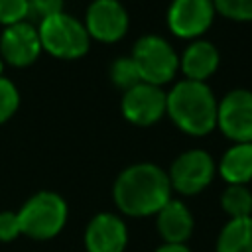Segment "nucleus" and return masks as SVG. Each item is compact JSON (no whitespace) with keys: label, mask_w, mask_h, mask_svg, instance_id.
<instances>
[{"label":"nucleus","mask_w":252,"mask_h":252,"mask_svg":"<svg viewBox=\"0 0 252 252\" xmlns=\"http://www.w3.org/2000/svg\"><path fill=\"white\" fill-rule=\"evenodd\" d=\"M167 173L156 163H134L122 169L112 187L116 207L130 217H150L171 199Z\"/></svg>","instance_id":"nucleus-1"},{"label":"nucleus","mask_w":252,"mask_h":252,"mask_svg":"<svg viewBox=\"0 0 252 252\" xmlns=\"http://www.w3.org/2000/svg\"><path fill=\"white\" fill-rule=\"evenodd\" d=\"M219 102L207 83L181 79L165 93V114L189 136H205L217 128Z\"/></svg>","instance_id":"nucleus-2"},{"label":"nucleus","mask_w":252,"mask_h":252,"mask_svg":"<svg viewBox=\"0 0 252 252\" xmlns=\"http://www.w3.org/2000/svg\"><path fill=\"white\" fill-rule=\"evenodd\" d=\"M41 49L57 59H79L91 47V35L85 24L65 12L39 22Z\"/></svg>","instance_id":"nucleus-3"},{"label":"nucleus","mask_w":252,"mask_h":252,"mask_svg":"<svg viewBox=\"0 0 252 252\" xmlns=\"http://www.w3.org/2000/svg\"><path fill=\"white\" fill-rule=\"evenodd\" d=\"M22 234L37 240L53 238L67 222V203L53 191H39L32 195L18 211Z\"/></svg>","instance_id":"nucleus-4"},{"label":"nucleus","mask_w":252,"mask_h":252,"mask_svg":"<svg viewBox=\"0 0 252 252\" xmlns=\"http://www.w3.org/2000/svg\"><path fill=\"white\" fill-rule=\"evenodd\" d=\"M138 67L142 83L161 87L169 83L179 71V55L159 35H142L130 55Z\"/></svg>","instance_id":"nucleus-5"},{"label":"nucleus","mask_w":252,"mask_h":252,"mask_svg":"<svg viewBox=\"0 0 252 252\" xmlns=\"http://www.w3.org/2000/svg\"><path fill=\"white\" fill-rule=\"evenodd\" d=\"M217 165L205 150H187L179 154L169 167V183L181 195L201 193L215 177Z\"/></svg>","instance_id":"nucleus-6"},{"label":"nucleus","mask_w":252,"mask_h":252,"mask_svg":"<svg viewBox=\"0 0 252 252\" xmlns=\"http://www.w3.org/2000/svg\"><path fill=\"white\" fill-rule=\"evenodd\" d=\"M217 126L234 144L252 142V91L226 93L217 108Z\"/></svg>","instance_id":"nucleus-7"},{"label":"nucleus","mask_w":252,"mask_h":252,"mask_svg":"<svg viewBox=\"0 0 252 252\" xmlns=\"http://www.w3.org/2000/svg\"><path fill=\"white\" fill-rule=\"evenodd\" d=\"M213 0H171L167 8V28L183 39H199L215 18Z\"/></svg>","instance_id":"nucleus-8"},{"label":"nucleus","mask_w":252,"mask_h":252,"mask_svg":"<svg viewBox=\"0 0 252 252\" xmlns=\"http://www.w3.org/2000/svg\"><path fill=\"white\" fill-rule=\"evenodd\" d=\"M85 28L91 37L114 43L128 32V12L118 0H93L85 14Z\"/></svg>","instance_id":"nucleus-9"},{"label":"nucleus","mask_w":252,"mask_h":252,"mask_svg":"<svg viewBox=\"0 0 252 252\" xmlns=\"http://www.w3.org/2000/svg\"><path fill=\"white\" fill-rule=\"evenodd\" d=\"M122 114L136 126H152L165 114V93L161 87L150 83H138L124 91L120 100Z\"/></svg>","instance_id":"nucleus-10"},{"label":"nucleus","mask_w":252,"mask_h":252,"mask_svg":"<svg viewBox=\"0 0 252 252\" xmlns=\"http://www.w3.org/2000/svg\"><path fill=\"white\" fill-rule=\"evenodd\" d=\"M41 43H39V33L37 30L28 24H14L4 28L0 35V57L2 61L14 65V67H28L35 63V59L41 53Z\"/></svg>","instance_id":"nucleus-11"},{"label":"nucleus","mask_w":252,"mask_h":252,"mask_svg":"<svg viewBox=\"0 0 252 252\" xmlns=\"http://www.w3.org/2000/svg\"><path fill=\"white\" fill-rule=\"evenodd\" d=\"M128 230L120 217L112 213L94 215L85 230V246L89 252H124Z\"/></svg>","instance_id":"nucleus-12"},{"label":"nucleus","mask_w":252,"mask_h":252,"mask_svg":"<svg viewBox=\"0 0 252 252\" xmlns=\"http://www.w3.org/2000/svg\"><path fill=\"white\" fill-rule=\"evenodd\" d=\"M220 55L219 49L207 41V39H195L191 41L183 55L179 57V69L189 81H201L205 83L219 67Z\"/></svg>","instance_id":"nucleus-13"},{"label":"nucleus","mask_w":252,"mask_h":252,"mask_svg":"<svg viewBox=\"0 0 252 252\" xmlns=\"http://www.w3.org/2000/svg\"><path fill=\"white\" fill-rule=\"evenodd\" d=\"M158 232L165 244H183L193 232V215L185 203L169 199L158 211Z\"/></svg>","instance_id":"nucleus-14"},{"label":"nucleus","mask_w":252,"mask_h":252,"mask_svg":"<svg viewBox=\"0 0 252 252\" xmlns=\"http://www.w3.org/2000/svg\"><path fill=\"white\" fill-rule=\"evenodd\" d=\"M219 173L228 185H246L252 179V142L232 144L219 161Z\"/></svg>","instance_id":"nucleus-15"},{"label":"nucleus","mask_w":252,"mask_h":252,"mask_svg":"<svg viewBox=\"0 0 252 252\" xmlns=\"http://www.w3.org/2000/svg\"><path fill=\"white\" fill-rule=\"evenodd\" d=\"M217 252H252V217L230 219L217 238Z\"/></svg>","instance_id":"nucleus-16"},{"label":"nucleus","mask_w":252,"mask_h":252,"mask_svg":"<svg viewBox=\"0 0 252 252\" xmlns=\"http://www.w3.org/2000/svg\"><path fill=\"white\" fill-rule=\"evenodd\" d=\"M220 207L230 219L252 217V193L246 185H228L220 195Z\"/></svg>","instance_id":"nucleus-17"},{"label":"nucleus","mask_w":252,"mask_h":252,"mask_svg":"<svg viewBox=\"0 0 252 252\" xmlns=\"http://www.w3.org/2000/svg\"><path fill=\"white\" fill-rule=\"evenodd\" d=\"M110 81L114 87L128 91L132 87H136L138 83H142V77L138 73V67L134 63L132 57H118L112 61L110 65Z\"/></svg>","instance_id":"nucleus-18"},{"label":"nucleus","mask_w":252,"mask_h":252,"mask_svg":"<svg viewBox=\"0 0 252 252\" xmlns=\"http://www.w3.org/2000/svg\"><path fill=\"white\" fill-rule=\"evenodd\" d=\"M215 12L234 22H252V0H213Z\"/></svg>","instance_id":"nucleus-19"},{"label":"nucleus","mask_w":252,"mask_h":252,"mask_svg":"<svg viewBox=\"0 0 252 252\" xmlns=\"http://www.w3.org/2000/svg\"><path fill=\"white\" fill-rule=\"evenodd\" d=\"M20 106V93L16 85L0 75V124L10 120Z\"/></svg>","instance_id":"nucleus-20"},{"label":"nucleus","mask_w":252,"mask_h":252,"mask_svg":"<svg viewBox=\"0 0 252 252\" xmlns=\"http://www.w3.org/2000/svg\"><path fill=\"white\" fill-rule=\"evenodd\" d=\"M30 16L28 0H0V24L4 28L22 24Z\"/></svg>","instance_id":"nucleus-21"},{"label":"nucleus","mask_w":252,"mask_h":252,"mask_svg":"<svg viewBox=\"0 0 252 252\" xmlns=\"http://www.w3.org/2000/svg\"><path fill=\"white\" fill-rule=\"evenodd\" d=\"M22 234L20 217L14 211H0V240L10 242Z\"/></svg>","instance_id":"nucleus-22"},{"label":"nucleus","mask_w":252,"mask_h":252,"mask_svg":"<svg viewBox=\"0 0 252 252\" xmlns=\"http://www.w3.org/2000/svg\"><path fill=\"white\" fill-rule=\"evenodd\" d=\"M28 2H30V14H35L39 22L63 12V0H28Z\"/></svg>","instance_id":"nucleus-23"},{"label":"nucleus","mask_w":252,"mask_h":252,"mask_svg":"<svg viewBox=\"0 0 252 252\" xmlns=\"http://www.w3.org/2000/svg\"><path fill=\"white\" fill-rule=\"evenodd\" d=\"M156 252H191L185 244H161Z\"/></svg>","instance_id":"nucleus-24"},{"label":"nucleus","mask_w":252,"mask_h":252,"mask_svg":"<svg viewBox=\"0 0 252 252\" xmlns=\"http://www.w3.org/2000/svg\"><path fill=\"white\" fill-rule=\"evenodd\" d=\"M2 69H4V61H2V57H0V75H2Z\"/></svg>","instance_id":"nucleus-25"}]
</instances>
